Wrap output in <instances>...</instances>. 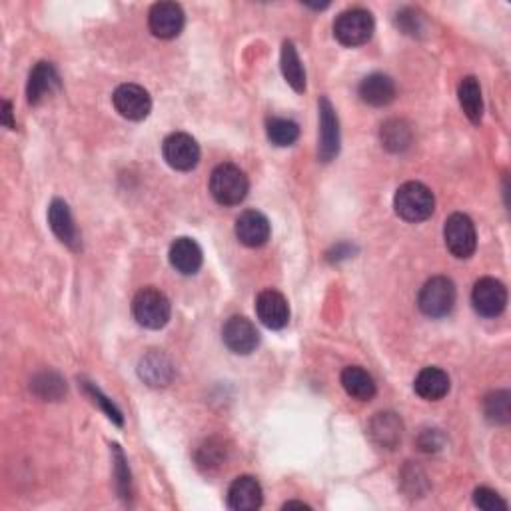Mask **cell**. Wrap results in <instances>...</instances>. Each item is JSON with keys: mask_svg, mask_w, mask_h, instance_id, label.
I'll list each match as a JSON object with an SVG mask.
<instances>
[{"mask_svg": "<svg viewBox=\"0 0 511 511\" xmlns=\"http://www.w3.org/2000/svg\"><path fill=\"white\" fill-rule=\"evenodd\" d=\"M132 314H135L142 328L160 330L170 322V300L165 292L148 286V288H142L132 300Z\"/></svg>", "mask_w": 511, "mask_h": 511, "instance_id": "cell-3", "label": "cell"}, {"mask_svg": "<svg viewBox=\"0 0 511 511\" xmlns=\"http://www.w3.org/2000/svg\"><path fill=\"white\" fill-rule=\"evenodd\" d=\"M115 452V467H116V484H118V494L120 497H130V469L126 466V457L122 454L118 446H112Z\"/></svg>", "mask_w": 511, "mask_h": 511, "instance_id": "cell-32", "label": "cell"}, {"mask_svg": "<svg viewBox=\"0 0 511 511\" xmlns=\"http://www.w3.org/2000/svg\"><path fill=\"white\" fill-rule=\"evenodd\" d=\"M138 376L142 377V382H146L152 387H165L172 384L174 376H176V367H174L165 352L150 350L138 364Z\"/></svg>", "mask_w": 511, "mask_h": 511, "instance_id": "cell-14", "label": "cell"}, {"mask_svg": "<svg viewBox=\"0 0 511 511\" xmlns=\"http://www.w3.org/2000/svg\"><path fill=\"white\" fill-rule=\"evenodd\" d=\"M270 222L258 210H246L236 220V236L248 248H260L270 240Z\"/></svg>", "mask_w": 511, "mask_h": 511, "instance_id": "cell-15", "label": "cell"}, {"mask_svg": "<svg viewBox=\"0 0 511 511\" xmlns=\"http://www.w3.org/2000/svg\"><path fill=\"white\" fill-rule=\"evenodd\" d=\"M256 314L260 322L270 330H282L290 322V306L280 292L264 290L256 298Z\"/></svg>", "mask_w": 511, "mask_h": 511, "instance_id": "cell-13", "label": "cell"}, {"mask_svg": "<svg viewBox=\"0 0 511 511\" xmlns=\"http://www.w3.org/2000/svg\"><path fill=\"white\" fill-rule=\"evenodd\" d=\"M511 396L506 390L489 394L484 402V414L487 422L496 426H506L511 417Z\"/></svg>", "mask_w": 511, "mask_h": 511, "instance_id": "cell-29", "label": "cell"}, {"mask_svg": "<svg viewBox=\"0 0 511 511\" xmlns=\"http://www.w3.org/2000/svg\"><path fill=\"white\" fill-rule=\"evenodd\" d=\"M444 238L447 250L452 252L456 258L466 260L469 256H474L477 246V234L472 218L466 216V214L457 212L446 220Z\"/></svg>", "mask_w": 511, "mask_h": 511, "instance_id": "cell-6", "label": "cell"}, {"mask_svg": "<svg viewBox=\"0 0 511 511\" xmlns=\"http://www.w3.org/2000/svg\"><path fill=\"white\" fill-rule=\"evenodd\" d=\"M266 135L276 146H292L300 138V126L290 118H268L266 122Z\"/></svg>", "mask_w": 511, "mask_h": 511, "instance_id": "cell-27", "label": "cell"}, {"mask_svg": "<svg viewBox=\"0 0 511 511\" xmlns=\"http://www.w3.org/2000/svg\"><path fill=\"white\" fill-rule=\"evenodd\" d=\"M282 75L296 92H304L306 90V70L302 66V60L298 56V50H296L294 43L286 40L282 45Z\"/></svg>", "mask_w": 511, "mask_h": 511, "instance_id": "cell-25", "label": "cell"}, {"mask_svg": "<svg viewBox=\"0 0 511 511\" xmlns=\"http://www.w3.org/2000/svg\"><path fill=\"white\" fill-rule=\"evenodd\" d=\"M374 16L366 8H350L334 23V36L344 46H362L374 36Z\"/></svg>", "mask_w": 511, "mask_h": 511, "instance_id": "cell-5", "label": "cell"}, {"mask_svg": "<svg viewBox=\"0 0 511 511\" xmlns=\"http://www.w3.org/2000/svg\"><path fill=\"white\" fill-rule=\"evenodd\" d=\"M48 224L50 230L55 232V236L66 244L68 248L78 250L80 248V234L76 230V224L73 214H70L68 204L65 200H53L48 208Z\"/></svg>", "mask_w": 511, "mask_h": 511, "instance_id": "cell-18", "label": "cell"}, {"mask_svg": "<svg viewBox=\"0 0 511 511\" xmlns=\"http://www.w3.org/2000/svg\"><path fill=\"white\" fill-rule=\"evenodd\" d=\"M367 434H370L372 442L382 449H394L402 442L404 436V424L400 416L394 412H382L372 417L370 426H367Z\"/></svg>", "mask_w": 511, "mask_h": 511, "instance_id": "cell-17", "label": "cell"}, {"mask_svg": "<svg viewBox=\"0 0 511 511\" xmlns=\"http://www.w3.org/2000/svg\"><path fill=\"white\" fill-rule=\"evenodd\" d=\"M342 386L346 394L360 402H370L376 396V382L360 366H347L342 372Z\"/></svg>", "mask_w": 511, "mask_h": 511, "instance_id": "cell-23", "label": "cell"}, {"mask_svg": "<svg viewBox=\"0 0 511 511\" xmlns=\"http://www.w3.org/2000/svg\"><path fill=\"white\" fill-rule=\"evenodd\" d=\"M83 386H85V392L92 397V402L98 404V406L102 407V410H105V414L110 417L112 422H115L116 426L125 424V417H122V412L118 410V407H116L115 404H112V400H108V397L98 390L96 386H92L90 382H85Z\"/></svg>", "mask_w": 511, "mask_h": 511, "instance_id": "cell-30", "label": "cell"}, {"mask_svg": "<svg viewBox=\"0 0 511 511\" xmlns=\"http://www.w3.org/2000/svg\"><path fill=\"white\" fill-rule=\"evenodd\" d=\"M397 25H400L407 35H416V30H420V18H417L416 10L407 8L402 15H397Z\"/></svg>", "mask_w": 511, "mask_h": 511, "instance_id": "cell-34", "label": "cell"}, {"mask_svg": "<svg viewBox=\"0 0 511 511\" xmlns=\"http://www.w3.org/2000/svg\"><path fill=\"white\" fill-rule=\"evenodd\" d=\"M457 98H459V105H462L464 115L472 120L474 125H479L484 116V98L477 78L466 76L457 86Z\"/></svg>", "mask_w": 511, "mask_h": 511, "instance_id": "cell-24", "label": "cell"}, {"mask_svg": "<svg viewBox=\"0 0 511 511\" xmlns=\"http://www.w3.org/2000/svg\"><path fill=\"white\" fill-rule=\"evenodd\" d=\"M0 122H3V125L6 128H10V130L16 126L15 120H13V105H10L8 100H3V112H0Z\"/></svg>", "mask_w": 511, "mask_h": 511, "instance_id": "cell-35", "label": "cell"}, {"mask_svg": "<svg viewBox=\"0 0 511 511\" xmlns=\"http://www.w3.org/2000/svg\"><path fill=\"white\" fill-rule=\"evenodd\" d=\"M292 507H300V509H310L308 504H304V502H288V504H284V509H292Z\"/></svg>", "mask_w": 511, "mask_h": 511, "instance_id": "cell-36", "label": "cell"}, {"mask_svg": "<svg viewBox=\"0 0 511 511\" xmlns=\"http://www.w3.org/2000/svg\"><path fill=\"white\" fill-rule=\"evenodd\" d=\"M262 486L252 476H240L228 489V507L234 511H256L262 507Z\"/></svg>", "mask_w": 511, "mask_h": 511, "instance_id": "cell-16", "label": "cell"}, {"mask_svg": "<svg viewBox=\"0 0 511 511\" xmlns=\"http://www.w3.org/2000/svg\"><path fill=\"white\" fill-rule=\"evenodd\" d=\"M60 88V76L50 63H38L28 76L26 96L30 105H40L46 96Z\"/></svg>", "mask_w": 511, "mask_h": 511, "instance_id": "cell-19", "label": "cell"}, {"mask_svg": "<svg viewBox=\"0 0 511 511\" xmlns=\"http://www.w3.org/2000/svg\"><path fill=\"white\" fill-rule=\"evenodd\" d=\"M115 108L120 116L128 120H145L152 110V98L140 85H120L115 90Z\"/></svg>", "mask_w": 511, "mask_h": 511, "instance_id": "cell-11", "label": "cell"}, {"mask_svg": "<svg viewBox=\"0 0 511 511\" xmlns=\"http://www.w3.org/2000/svg\"><path fill=\"white\" fill-rule=\"evenodd\" d=\"M320 108V145L318 158L322 162H332L340 155V120L336 115L332 102L322 96L318 102Z\"/></svg>", "mask_w": 511, "mask_h": 511, "instance_id": "cell-9", "label": "cell"}, {"mask_svg": "<svg viewBox=\"0 0 511 511\" xmlns=\"http://www.w3.org/2000/svg\"><path fill=\"white\" fill-rule=\"evenodd\" d=\"M474 310L484 318H497L507 306V290L506 286L496 278L477 280L472 292Z\"/></svg>", "mask_w": 511, "mask_h": 511, "instance_id": "cell-8", "label": "cell"}, {"mask_svg": "<svg viewBox=\"0 0 511 511\" xmlns=\"http://www.w3.org/2000/svg\"><path fill=\"white\" fill-rule=\"evenodd\" d=\"M222 340L228 346L230 352L248 356L258 347L260 334L248 318H244V316H232V318L224 324Z\"/></svg>", "mask_w": 511, "mask_h": 511, "instance_id": "cell-10", "label": "cell"}, {"mask_svg": "<svg viewBox=\"0 0 511 511\" xmlns=\"http://www.w3.org/2000/svg\"><path fill=\"white\" fill-rule=\"evenodd\" d=\"M248 176L236 165H220L212 170L210 194L222 206H238L248 196Z\"/></svg>", "mask_w": 511, "mask_h": 511, "instance_id": "cell-1", "label": "cell"}, {"mask_svg": "<svg viewBox=\"0 0 511 511\" xmlns=\"http://www.w3.org/2000/svg\"><path fill=\"white\" fill-rule=\"evenodd\" d=\"M394 208L406 222H424L436 210L434 192L422 182H406L396 192Z\"/></svg>", "mask_w": 511, "mask_h": 511, "instance_id": "cell-2", "label": "cell"}, {"mask_svg": "<svg viewBox=\"0 0 511 511\" xmlns=\"http://www.w3.org/2000/svg\"><path fill=\"white\" fill-rule=\"evenodd\" d=\"M33 392L43 397V400H50V402H56L60 400L66 394V382L60 377L56 372H43L35 376L33 380Z\"/></svg>", "mask_w": 511, "mask_h": 511, "instance_id": "cell-28", "label": "cell"}, {"mask_svg": "<svg viewBox=\"0 0 511 511\" xmlns=\"http://www.w3.org/2000/svg\"><path fill=\"white\" fill-rule=\"evenodd\" d=\"M162 155H165L168 166L174 170L188 172L198 166L200 146L186 132H174L162 145Z\"/></svg>", "mask_w": 511, "mask_h": 511, "instance_id": "cell-7", "label": "cell"}, {"mask_svg": "<svg viewBox=\"0 0 511 511\" xmlns=\"http://www.w3.org/2000/svg\"><path fill=\"white\" fill-rule=\"evenodd\" d=\"M456 286L446 276H434L429 278L417 296V306L427 318H444L456 306Z\"/></svg>", "mask_w": 511, "mask_h": 511, "instance_id": "cell-4", "label": "cell"}, {"mask_svg": "<svg viewBox=\"0 0 511 511\" xmlns=\"http://www.w3.org/2000/svg\"><path fill=\"white\" fill-rule=\"evenodd\" d=\"M168 256L172 268L184 276L196 274L202 266V248L198 246V242L192 238L174 240Z\"/></svg>", "mask_w": 511, "mask_h": 511, "instance_id": "cell-21", "label": "cell"}, {"mask_svg": "<svg viewBox=\"0 0 511 511\" xmlns=\"http://www.w3.org/2000/svg\"><path fill=\"white\" fill-rule=\"evenodd\" d=\"M382 145L386 150L390 152H404L412 146L414 142V132L412 126L407 125L406 120L400 118H394V120H387L386 125L382 126Z\"/></svg>", "mask_w": 511, "mask_h": 511, "instance_id": "cell-26", "label": "cell"}, {"mask_svg": "<svg viewBox=\"0 0 511 511\" xmlns=\"http://www.w3.org/2000/svg\"><path fill=\"white\" fill-rule=\"evenodd\" d=\"M150 33L158 38H176L184 28V10L176 3H158L148 15Z\"/></svg>", "mask_w": 511, "mask_h": 511, "instance_id": "cell-12", "label": "cell"}, {"mask_svg": "<svg viewBox=\"0 0 511 511\" xmlns=\"http://www.w3.org/2000/svg\"><path fill=\"white\" fill-rule=\"evenodd\" d=\"M222 459H226V449L222 444H214V439L206 442V446L200 447L198 452V466L200 467H216L222 464Z\"/></svg>", "mask_w": 511, "mask_h": 511, "instance_id": "cell-33", "label": "cell"}, {"mask_svg": "<svg viewBox=\"0 0 511 511\" xmlns=\"http://www.w3.org/2000/svg\"><path fill=\"white\" fill-rule=\"evenodd\" d=\"M474 504L484 511H507V502L497 496L494 489L477 487L474 492Z\"/></svg>", "mask_w": 511, "mask_h": 511, "instance_id": "cell-31", "label": "cell"}, {"mask_svg": "<svg viewBox=\"0 0 511 511\" xmlns=\"http://www.w3.org/2000/svg\"><path fill=\"white\" fill-rule=\"evenodd\" d=\"M414 390L426 402L444 400L449 392V376L439 367H424L416 377Z\"/></svg>", "mask_w": 511, "mask_h": 511, "instance_id": "cell-22", "label": "cell"}, {"mask_svg": "<svg viewBox=\"0 0 511 511\" xmlns=\"http://www.w3.org/2000/svg\"><path fill=\"white\" fill-rule=\"evenodd\" d=\"M357 92H360V98H362V102H366V105L382 108L394 102L396 83L387 75L374 73L362 80Z\"/></svg>", "mask_w": 511, "mask_h": 511, "instance_id": "cell-20", "label": "cell"}]
</instances>
